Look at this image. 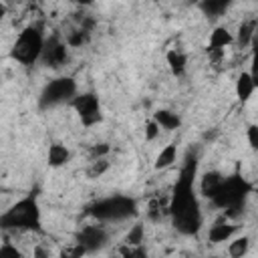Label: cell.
Segmentation results:
<instances>
[{
	"label": "cell",
	"instance_id": "15",
	"mask_svg": "<svg viewBox=\"0 0 258 258\" xmlns=\"http://www.w3.org/2000/svg\"><path fill=\"white\" fill-rule=\"evenodd\" d=\"M222 179H224V175H222L220 171H206V173L202 175V181H200L202 196L210 200V198L216 194V189H218V185L222 183Z\"/></svg>",
	"mask_w": 258,
	"mask_h": 258
},
{
	"label": "cell",
	"instance_id": "3",
	"mask_svg": "<svg viewBox=\"0 0 258 258\" xmlns=\"http://www.w3.org/2000/svg\"><path fill=\"white\" fill-rule=\"evenodd\" d=\"M250 191H252V185H250L238 171H234L232 175H226V177L222 179V183L218 185V189H216V194L210 198V202H212L216 208L224 210L226 216L234 218V216H238V214L244 210Z\"/></svg>",
	"mask_w": 258,
	"mask_h": 258
},
{
	"label": "cell",
	"instance_id": "19",
	"mask_svg": "<svg viewBox=\"0 0 258 258\" xmlns=\"http://www.w3.org/2000/svg\"><path fill=\"white\" fill-rule=\"evenodd\" d=\"M175 157H177V143H167V145L159 151V155L155 157V169H165V167H169V165L175 161Z\"/></svg>",
	"mask_w": 258,
	"mask_h": 258
},
{
	"label": "cell",
	"instance_id": "27",
	"mask_svg": "<svg viewBox=\"0 0 258 258\" xmlns=\"http://www.w3.org/2000/svg\"><path fill=\"white\" fill-rule=\"evenodd\" d=\"M246 137H248L250 147H252L254 151H258V125H256V123L248 125V129H246Z\"/></svg>",
	"mask_w": 258,
	"mask_h": 258
},
{
	"label": "cell",
	"instance_id": "18",
	"mask_svg": "<svg viewBox=\"0 0 258 258\" xmlns=\"http://www.w3.org/2000/svg\"><path fill=\"white\" fill-rule=\"evenodd\" d=\"M198 6H200V10H202L208 18H220V16L226 14V10L230 8L224 0H202Z\"/></svg>",
	"mask_w": 258,
	"mask_h": 258
},
{
	"label": "cell",
	"instance_id": "8",
	"mask_svg": "<svg viewBox=\"0 0 258 258\" xmlns=\"http://www.w3.org/2000/svg\"><path fill=\"white\" fill-rule=\"evenodd\" d=\"M69 60V44L67 40H62L56 32H52L46 40H44V48L40 54V62L46 69H60L64 67Z\"/></svg>",
	"mask_w": 258,
	"mask_h": 258
},
{
	"label": "cell",
	"instance_id": "22",
	"mask_svg": "<svg viewBox=\"0 0 258 258\" xmlns=\"http://www.w3.org/2000/svg\"><path fill=\"white\" fill-rule=\"evenodd\" d=\"M107 169H109V161H107L105 157H101V159H93L91 165H89V169H87V175H89L91 179H95V177H101Z\"/></svg>",
	"mask_w": 258,
	"mask_h": 258
},
{
	"label": "cell",
	"instance_id": "11",
	"mask_svg": "<svg viewBox=\"0 0 258 258\" xmlns=\"http://www.w3.org/2000/svg\"><path fill=\"white\" fill-rule=\"evenodd\" d=\"M236 38L232 36V32L226 26H218L212 30L210 34V42H208V52L210 50H224L228 44H232Z\"/></svg>",
	"mask_w": 258,
	"mask_h": 258
},
{
	"label": "cell",
	"instance_id": "29",
	"mask_svg": "<svg viewBox=\"0 0 258 258\" xmlns=\"http://www.w3.org/2000/svg\"><path fill=\"white\" fill-rule=\"evenodd\" d=\"M73 2H77V4H81V6H91L95 0H73Z\"/></svg>",
	"mask_w": 258,
	"mask_h": 258
},
{
	"label": "cell",
	"instance_id": "12",
	"mask_svg": "<svg viewBox=\"0 0 258 258\" xmlns=\"http://www.w3.org/2000/svg\"><path fill=\"white\" fill-rule=\"evenodd\" d=\"M238 230V226H232V224H226V222H216L210 230H208V240L212 244H220V242H228L234 232Z\"/></svg>",
	"mask_w": 258,
	"mask_h": 258
},
{
	"label": "cell",
	"instance_id": "13",
	"mask_svg": "<svg viewBox=\"0 0 258 258\" xmlns=\"http://www.w3.org/2000/svg\"><path fill=\"white\" fill-rule=\"evenodd\" d=\"M254 89H256V85H254L250 73L242 71V73L238 75V79H236V97H238L242 103H246V101L252 97Z\"/></svg>",
	"mask_w": 258,
	"mask_h": 258
},
{
	"label": "cell",
	"instance_id": "20",
	"mask_svg": "<svg viewBox=\"0 0 258 258\" xmlns=\"http://www.w3.org/2000/svg\"><path fill=\"white\" fill-rule=\"evenodd\" d=\"M248 248H250V238H248V236H240V238H236L234 242H230L228 254L234 256V258H242V256L248 252Z\"/></svg>",
	"mask_w": 258,
	"mask_h": 258
},
{
	"label": "cell",
	"instance_id": "24",
	"mask_svg": "<svg viewBox=\"0 0 258 258\" xmlns=\"http://www.w3.org/2000/svg\"><path fill=\"white\" fill-rule=\"evenodd\" d=\"M109 151H111L109 143H95V145L89 147V159H91V161H93V159H101V157H105Z\"/></svg>",
	"mask_w": 258,
	"mask_h": 258
},
{
	"label": "cell",
	"instance_id": "7",
	"mask_svg": "<svg viewBox=\"0 0 258 258\" xmlns=\"http://www.w3.org/2000/svg\"><path fill=\"white\" fill-rule=\"evenodd\" d=\"M71 105L77 111V115L85 127H93L103 121V109H101V101H99L97 93L87 91V93L75 95Z\"/></svg>",
	"mask_w": 258,
	"mask_h": 258
},
{
	"label": "cell",
	"instance_id": "5",
	"mask_svg": "<svg viewBox=\"0 0 258 258\" xmlns=\"http://www.w3.org/2000/svg\"><path fill=\"white\" fill-rule=\"evenodd\" d=\"M44 26L40 22H34V24H28L14 40L12 44V58L18 60L20 64L24 67H32L40 60V54H42V48H44Z\"/></svg>",
	"mask_w": 258,
	"mask_h": 258
},
{
	"label": "cell",
	"instance_id": "25",
	"mask_svg": "<svg viewBox=\"0 0 258 258\" xmlns=\"http://www.w3.org/2000/svg\"><path fill=\"white\" fill-rule=\"evenodd\" d=\"M119 254L133 258V256H147V250H145V248H141V244H139V246H133V244H125L123 248H119Z\"/></svg>",
	"mask_w": 258,
	"mask_h": 258
},
{
	"label": "cell",
	"instance_id": "26",
	"mask_svg": "<svg viewBox=\"0 0 258 258\" xmlns=\"http://www.w3.org/2000/svg\"><path fill=\"white\" fill-rule=\"evenodd\" d=\"M159 129H161V127H159V123H157L155 119L147 121V123H145V139H147V141H153V139L159 135Z\"/></svg>",
	"mask_w": 258,
	"mask_h": 258
},
{
	"label": "cell",
	"instance_id": "17",
	"mask_svg": "<svg viewBox=\"0 0 258 258\" xmlns=\"http://www.w3.org/2000/svg\"><path fill=\"white\" fill-rule=\"evenodd\" d=\"M256 20H244L240 26H238V36H236V42L240 46H250L254 36H256Z\"/></svg>",
	"mask_w": 258,
	"mask_h": 258
},
{
	"label": "cell",
	"instance_id": "2",
	"mask_svg": "<svg viewBox=\"0 0 258 258\" xmlns=\"http://www.w3.org/2000/svg\"><path fill=\"white\" fill-rule=\"evenodd\" d=\"M4 232H40V208L34 194L24 196L0 216Z\"/></svg>",
	"mask_w": 258,
	"mask_h": 258
},
{
	"label": "cell",
	"instance_id": "31",
	"mask_svg": "<svg viewBox=\"0 0 258 258\" xmlns=\"http://www.w3.org/2000/svg\"><path fill=\"white\" fill-rule=\"evenodd\" d=\"M224 2H226V4H228V6H230V4H232V2H234V0H224Z\"/></svg>",
	"mask_w": 258,
	"mask_h": 258
},
{
	"label": "cell",
	"instance_id": "14",
	"mask_svg": "<svg viewBox=\"0 0 258 258\" xmlns=\"http://www.w3.org/2000/svg\"><path fill=\"white\" fill-rule=\"evenodd\" d=\"M71 159V151L60 145V143H52L48 147V153H46V161L50 167H60V165H67Z\"/></svg>",
	"mask_w": 258,
	"mask_h": 258
},
{
	"label": "cell",
	"instance_id": "21",
	"mask_svg": "<svg viewBox=\"0 0 258 258\" xmlns=\"http://www.w3.org/2000/svg\"><path fill=\"white\" fill-rule=\"evenodd\" d=\"M143 240H145V228H143L141 222H137V224L131 226V230L127 232V236H125V244L139 246V244H143Z\"/></svg>",
	"mask_w": 258,
	"mask_h": 258
},
{
	"label": "cell",
	"instance_id": "28",
	"mask_svg": "<svg viewBox=\"0 0 258 258\" xmlns=\"http://www.w3.org/2000/svg\"><path fill=\"white\" fill-rule=\"evenodd\" d=\"M0 252H2V254H12V256H22L20 250H16L14 246H10L8 242H4V244L0 246Z\"/></svg>",
	"mask_w": 258,
	"mask_h": 258
},
{
	"label": "cell",
	"instance_id": "6",
	"mask_svg": "<svg viewBox=\"0 0 258 258\" xmlns=\"http://www.w3.org/2000/svg\"><path fill=\"white\" fill-rule=\"evenodd\" d=\"M77 95V81L73 77H56L50 79L38 97V107L40 109H52L60 103H71L73 97Z\"/></svg>",
	"mask_w": 258,
	"mask_h": 258
},
{
	"label": "cell",
	"instance_id": "1",
	"mask_svg": "<svg viewBox=\"0 0 258 258\" xmlns=\"http://www.w3.org/2000/svg\"><path fill=\"white\" fill-rule=\"evenodd\" d=\"M196 175H198V155L194 151H187L167 204V214L171 218V224L183 236H196L204 222L200 200L194 191Z\"/></svg>",
	"mask_w": 258,
	"mask_h": 258
},
{
	"label": "cell",
	"instance_id": "16",
	"mask_svg": "<svg viewBox=\"0 0 258 258\" xmlns=\"http://www.w3.org/2000/svg\"><path fill=\"white\" fill-rule=\"evenodd\" d=\"M153 119H155V121L159 123V127L165 129V131H173V129H177V127L181 125V117H179L177 113L169 111V109H159V111H155V113H153Z\"/></svg>",
	"mask_w": 258,
	"mask_h": 258
},
{
	"label": "cell",
	"instance_id": "23",
	"mask_svg": "<svg viewBox=\"0 0 258 258\" xmlns=\"http://www.w3.org/2000/svg\"><path fill=\"white\" fill-rule=\"evenodd\" d=\"M250 46H252V56H250V71L248 73H250V77L258 89V36H254Z\"/></svg>",
	"mask_w": 258,
	"mask_h": 258
},
{
	"label": "cell",
	"instance_id": "9",
	"mask_svg": "<svg viewBox=\"0 0 258 258\" xmlns=\"http://www.w3.org/2000/svg\"><path fill=\"white\" fill-rule=\"evenodd\" d=\"M75 242L81 244L87 252H97V250H101L103 246H107V242H109V232H107V228L97 226V224L83 226V228L77 232Z\"/></svg>",
	"mask_w": 258,
	"mask_h": 258
},
{
	"label": "cell",
	"instance_id": "30",
	"mask_svg": "<svg viewBox=\"0 0 258 258\" xmlns=\"http://www.w3.org/2000/svg\"><path fill=\"white\" fill-rule=\"evenodd\" d=\"M202 0H185V4H200Z\"/></svg>",
	"mask_w": 258,
	"mask_h": 258
},
{
	"label": "cell",
	"instance_id": "10",
	"mask_svg": "<svg viewBox=\"0 0 258 258\" xmlns=\"http://www.w3.org/2000/svg\"><path fill=\"white\" fill-rule=\"evenodd\" d=\"M165 62L173 77H183L187 71V56L177 48H169L165 52Z\"/></svg>",
	"mask_w": 258,
	"mask_h": 258
},
{
	"label": "cell",
	"instance_id": "4",
	"mask_svg": "<svg viewBox=\"0 0 258 258\" xmlns=\"http://www.w3.org/2000/svg\"><path fill=\"white\" fill-rule=\"evenodd\" d=\"M137 200L123 194H113L101 200H95L87 206V214L99 222H123L137 216Z\"/></svg>",
	"mask_w": 258,
	"mask_h": 258
}]
</instances>
